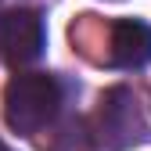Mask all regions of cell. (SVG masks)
Instances as JSON below:
<instances>
[{"mask_svg": "<svg viewBox=\"0 0 151 151\" xmlns=\"http://www.w3.org/2000/svg\"><path fill=\"white\" fill-rule=\"evenodd\" d=\"M111 65L119 68H144L151 61V25L137 18H122L111 25Z\"/></svg>", "mask_w": 151, "mask_h": 151, "instance_id": "obj_4", "label": "cell"}, {"mask_svg": "<svg viewBox=\"0 0 151 151\" xmlns=\"http://www.w3.org/2000/svg\"><path fill=\"white\" fill-rule=\"evenodd\" d=\"M47 32H43V18L32 7H14L0 14V61H7L14 68L32 65L43 54Z\"/></svg>", "mask_w": 151, "mask_h": 151, "instance_id": "obj_3", "label": "cell"}, {"mask_svg": "<svg viewBox=\"0 0 151 151\" xmlns=\"http://www.w3.org/2000/svg\"><path fill=\"white\" fill-rule=\"evenodd\" d=\"M93 133H97V140L104 147H111V151H126V147L147 140L144 111H140L137 97L126 86H111V90L101 93L97 115H93Z\"/></svg>", "mask_w": 151, "mask_h": 151, "instance_id": "obj_2", "label": "cell"}, {"mask_svg": "<svg viewBox=\"0 0 151 151\" xmlns=\"http://www.w3.org/2000/svg\"><path fill=\"white\" fill-rule=\"evenodd\" d=\"M0 151H11V147H7V144H4V140H0Z\"/></svg>", "mask_w": 151, "mask_h": 151, "instance_id": "obj_5", "label": "cell"}, {"mask_svg": "<svg viewBox=\"0 0 151 151\" xmlns=\"http://www.w3.org/2000/svg\"><path fill=\"white\" fill-rule=\"evenodd\" d=\"M61 108V86L47 72H18L4 86V119L14 133H40Z\"/></svg>", "mask_w": 151, "mask_h": 151, "instance_id": "obj_1", "label": "cell"}]
</instances>
